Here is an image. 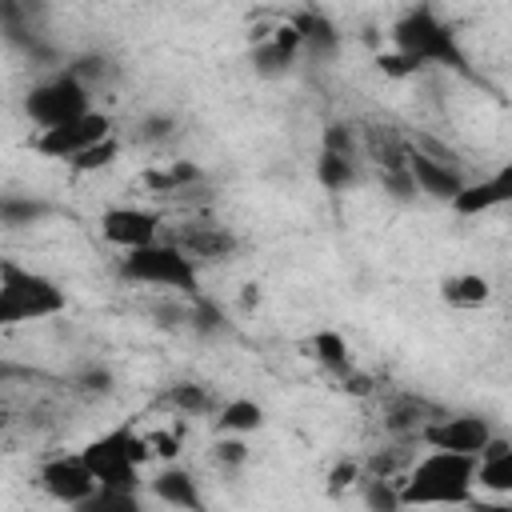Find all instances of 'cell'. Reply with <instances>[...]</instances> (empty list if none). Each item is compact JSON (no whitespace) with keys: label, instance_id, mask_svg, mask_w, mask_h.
Masks as SVG:
<instances>
[{"label":"cell","instance_id":"cell-1","mask_svg":"<svg viewBox=\"0 0 512 512\" xmlns=\"http://www.w3.org/2000/svg\"><path fill=\"white\" fill-rule=\"evenodd\" d=\"M476 456L428 448L400 472V504H472L476 500Z\"/></svg>","mask_w":512,"mask_h":512},{"label":"cell","instance_id":"cell-2","mask_svg":"<svg viewBox=\"0 0 512 512\" xmlns=\"http://www.w3.org/2000/svg\"><path fill=\"white\" fill-rule=\"evenodd\" d=\"M68 308V296L56 280L20 260H0V328H20L36 320H52Z\"/></svg>","mask_w":512,"mask_h":512},{"label":"cell","instance_id":"cell-3","mask_svg":"<svg viewBox=\"0 0 512 512\" xmlns=\"http://www.w3.org/2000/svg\"><path fill=\"white\" fill-rule=\"evenodd\" d=\"M80 460L88 464L96 488H124V492H140V468L148 464V448L144 436L136 428H112L96 440H88L80 448Z\"/></svg>","mask_w":512,"mask_h":512},{"label":"cell","instance_id":"cell-4","mask_svg":"<svg viewBox=\"0 0 512 512\" xmlns=\"http://www.w3.org/2000/svg\"><path fill=\"white\" fill-rule=\"evenodd\" d=\"M120 276L144 288H164V292H196L200 264L172 240H152L144 248H132L120 256Z\"/></svg>","mask_w":512,"mask_h":512},{"label":"cell","instance_id":"cell-5","mask_svg":"<svg viewBox=\"0 0 512 512\" xmlns=\"http://www.w3.org/2000/svg\"><path fill=\"white\" fill-rule=\"evenodd\" d=\"M392 48L408 52L420 68H428V64L464 68V52H460L452 28L432 8H412L408 16H400L396 28H392Z\"/></svg>","mask_w":512,"mask_h":512},{"label":"cell","instance_id":"cell-6","mask_svg":"<svg viewBox=\"0 0 512 512\" xmlns=\"http://www.w3.org/2000/svg\"><path fill=\"white\" fill-rule=\"evenodd\" d=\"M92 108V88L68 68L44 84H36L28 96H24V116L36 124V128H52V124H64L80 112Z\"/></svg>","mask_w":512,"mask_h":512},{"label":"cell","instance_id":"cell-7","mask_svg":"<svg viewBox=\"0 0 512 512\" xmlns=\"http://www.w3.org/2000/svg\"><path fill=\"white\" fill-rule=\"evenodd\" d=\"M112 132H116V128H112V116L88 108V112H80V116H72V120H64V124L40 128V132L32 136V152H40L44 160H64V164H68L76 152L92 148L96 140H104V136H112Z\"/></svg>","mask_w":512,"mask_h":512},{"label":"cell","instance_id":"cell-8","mask_svg":"<svg viewBox=\"0 0 512 512\" xmlns=\"http://www.w3.org/2000/svg\"><path fill=\"white\" fill-rule=\"evenodd\" d=\"M492 420L488 416H476V412H460V416H448V412H436L424 428H420V444L424 448H444V452H464V456H476L488 440H492Z\"/></svg>","mask_w":512,"mask_h":512},{"label":"cell","instance_id":"cell-9","mask_svg":"<svg viewBox=\"0 0 512 512\" xmlns=\"http://www.w3.org/2000/svg\"><path fill=\"white\" fill-rule=\"evenodd\" d=\"M100 240L116 252H132V248H144L152 240H160L164 232V220L160 212L152 208H140V204H116V208H104L100 212Z\"/></svg>","mask_w":512,"mask_h":512},{"label":"cell","instance_id":"cell-10","mask_svg":"<svg viewBox=\"0 0 512 512\" xmlns=\"http://www.w3.org/2000/svg\"><path fill=\"white\" fill-rule=\"evenodd\" d=\"M40 488L60 500V504H72V508H84V500L96 492V480L88 472V464L76 456H52L40 464Z\"/></svg>","mask_w":512,"mask_h":512},{"label":"cell","instance_id":"cell-11","mask_svg":"<svg viewBox=\"0 0 512 512\" xmlns=\"http://www.w3.org/2000/svg\"><path fill=\"white\" fill-rule=\"evenodd\" d=\"M408 176H412V184H416V196H432V200H440V204H448L460 188H464V168L460 164H444V160H436V156H424V152H416L412 144H408Z\"/></svg>","mask_w":512,"mask_h":512},{"label":"cell","instance_id":"cell-12","mask_svg":"<svg viewBox=\"0 0 512 512\" xmlns=\"http://www.w3.org/2000/svg\"><path fill=\"white\" fill-rule=\"evenodd\" d=\"M168 240L180 244L196 264H220V260H228L236 252V236L224 224H208V220H188Z\"/></svg>","mask_w":512,"mask_h":512},{"label":"cell","instance_id":"cell-13","mask_svg":"<svg viewBox=\"0 0 512 512\" xmlns=\"http://www.w3.org/2000/svg\"><path fill=\"white\" fill-rule=\"evenodd\" d=\"M508 196H512V168H496L492 176L464 180V188L448 200V208L456 216H484V212L508 204Z\"/></svg>","mask_w":512,"mask_h":512},{"label":"cell","instance_id":"cell-14","mask_svg":"<svg viewBox=\"0 0 512 512\" xmlns=\"http://www.w3.org/2000/svg\"><path fill=\"white\" fill-rule=\"evenodd\" d=\"M148 488H152V496L160 504H172V508H200L204 504V496L196 488V476L176 468V460L164 472H156V480H148Z\"/></svg>","mask_w":512,"mask_h":512},{"label":"cell","instance_id":"cell-15","mask_svg":"<svg viewBox=\"0 0 512 512\" xmlns=\"http://www.w3.org/2000/svg\"><path fill=\"white\" fill-rule=\"evenodd\" d=\"M440 296H444L448 308L472 312V308H484V304L492 300V284H488V276H480V272H456V276H448V280L440 284Z\"/></svg>","mask_w":512,"mask_h":512},{"label":"cell","instance_id":"cell-16","mask_svg":"<svg viewBox=\"0 0 512 512\" xmlns=\"http://www.w3.org/2000/svg\"><path fill=\"white\" fill-rule=\"evenodd\" d=\"M356 168H360V156H348V152H328L320 148V160H316V176L328 192H348L356 184Z\"/></svg>","mask_w":512,"mask_h":512},{"label":"cell","instance_id":"cell-17","mask_svg":"<svg viewBox=\"0 0 512 512\" xmlns=\"http://www.w3.org/2000/svg\"><path fill=\"white\" fill-rule=\"evenodd\" d=\"M264 424V408L256 404V400H228V404H220V416H216V428L224 432V436H244V432H256Z\"/></svg>","mask_w":512,"mask_h":512},{"label":"cell","instance_id":"cell-18","mask_svg":"<svg viewBox=\"0 0 512 512\" xmlns=\"http://www.w3.org/2000/svg\"><path fill=\"white\" fill-rule=\"evenodd\" d=\"M176 416H204L208 408H212V392L204 388V384H192V380H184V384H172L164 396H160Z\"/></svg>","mask_w":512,"mask_h":512},{"label":"cell","instance_id":"cell-19","mask_svg":"<svg viewBox=\"0 0 512 512\" xmlns=\"http://www.w3.org/2000/svg\"><path fill=\"white\" fill-rule=\"evenodd\" d=\"M308 348H312V356H316L328 372H336V376L352 368V348H348V340H344L340 332H316Z\"/></svg>","mask_w":512,"mask_h":512},{"label":"cell","instance_id":"cell-20","mask_svg":"<svg viewBox=\"0 0 512 512\" xmlns=\"http://www.w3.org/2000/svg\"><path fill=\"white\" fill-rule=\"evenodd\" d=\"M116 156H120V140H116V132H112V136L96 140L92 148L76 152V156L68 160V168H72V172H80V176H88V172H104V168H112V164H116Z\"/></svg>","mask_w":512,"mask_h":512},{"label":"cell","instance_id":"cell-21","mask_svg":"<svg viewBox=\"0 0 512 512\" xmlns=\"http://www.w3.org/2000/svg\"><path fill=\"white\" fill-rule=\"evenodd\" d=\"M140 436H144L148 460H164V464H172V460L180 456V448H184V428H168V424H160L156 432H140Z\"/></svg>","mask_w":512,"mask_h":512},{"label":"cell","instance_id":"cell-22","mask_svg":"<svg viewBox=\"0 0 512 512\" xmlns=\"http://www.w3.org/2000/svg\"><path fill=\"white\" fill-rule=\"evenodd\" d=\"M44 212H48V204L28 200V196H4V200H0V224H8V228H28V224H36Z\"/></svg>","mask_w":512,"mask_h":512},{"label":"cell","instance_id":"cell-23","mask_svg":"<svg viewBox=\"0 0 512 512\" xmlns=\"http://www.w3.org/2000/svg\"><path fill=\"white\" fill-rule=\"evenodd\" d=\"M212 456H216V464H220V468H236V464H244V460H248V444H244L240 436H228V440H216Z\"/></svg>","mask_w":512,"mask_h":512},{"label":"cell","instance_id":"cell-24","mask_svg":"<svg viewBox=\"0 0 512 512\" xmlns=\"http://www.w3.org/2000/svg\"><path fill=\"white\" fill-rule=\"evenodd\" d=\"M360 480H364V464L340 460V464L332 468V476H328V488H332V492H344V488H356Z\"/></svg>","mask_w":512,"mask_h":512},{"label":"cell","instance_id":"cell-25","mask_svg":"<svg viewBox=\"0 0 512 512\" xmlns=\"http://www.w3.org/2000/svg\"><path fill=\"white\" fill-rule=\"evenodd\" d=\"M4 420H8V408H4V400H0V432H4Z\"/></svg>","mask_w":512,"mask_h":512}]
</instances>
